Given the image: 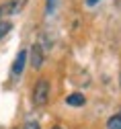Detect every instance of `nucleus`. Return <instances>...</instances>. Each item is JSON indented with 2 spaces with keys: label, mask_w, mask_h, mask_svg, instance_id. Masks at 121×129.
I'll list each match as a JSON object with an SVG mask.
<instances>
[{
  "label": "nucleus",
  "mask_w": 121,
  "mask_h": 129,
  "mask_svg": "<svg viewBox=\"0 0 121 129\" xmlns=\"http://www.w3.org/2000/svg\"><path fill=\"white\" fill-rule=\"evenodd\" d=\"M47 101H49V82L47 80H39L35 88H33V103L43 107Z\"/></svg>",
  "instance_id": "nucleus-1"
},
{
  "label": "nucleus",
  "mask_w": 121,
  "mask_h": 129,
  "mask_svg": "<svg viewBox=\"0 0 121 129\" xmlns=\"http://www.w3.org/2000/svg\"><path fill=\"white\" fill-rule=\"evenodd\" d=\"M25 59H27V51L23 49V51H19V55H16V59H14V63H12V68H10V78H12V80H16V78L23 74Z\"/></svg>",
  "instance_id": "nucleus-2"
},
{
  "label": "nucleus",
  "mask_w": 121,
  "mask_h": 129,
  "mask_svg": "<svg viewBox=\"0 0 121 129\" xmlns=\"http://www.w3.org/2000/svg\"><path fill=\"white\" fill-rule=\"evenodd\" d=\"M41 63H43V51H41V45L35 43V45L31 47V66L35 68V70H39Z\"/></svg>",
  "instance_id": "nucleus-3"
},
{
  "label": "nucleus",
  "mask_w": 121,
  "mask_h": 129,
  "mask_svg": "<svg viewBox=\"0 0 121 129\" xmlns=\"http://www.w3.org/2000/svg\"><path fill=\"white\" fill-rule=\"evenodd\" d=\"M29 2V0H8V14H19L23 12L25 4Z\"/></svg>",
  "instance_id": "nucleus-4"
},
{
  "label": "nucleus",
  "mask_w": 121,
  "mask_h": 129,
  "mask_svg": "<svg viewBox=\"0 0 121 129\" xmlns=\"http://www.w3.org/2000/svg\"><path fill=\"white\" fill-rule=\"evenodd\" d=\"M66 103L70 105V107H82L84 103H86V99H84V94H80V92H74V94H70L66 99Z\"/></svg>",
  "instance_id": "nucleus-5"
},
{
  "label": "nucleus",
  "mask_w": 121,
  "mask_h": 129,
  "mask_svg": "<svg viewBox=\"0 0 121 129\" xmlns=\"http://www.w3.org/2000/svg\"><path fill=\"white\" fill-rule=\"evenodd\" d=\"M107 129H121V119H119V115L109 117V121H107Z\"/></svg>",
  "instance_id": "nucleus-6"
},
{
  "label": "nucleus",
  "mask_w": 121,
  "mask_h": 129,
  "mask_svg": "<svg viewBox=\"0 0 121 129\" xmlns=\"http://www.w3.org/2000/svg\"><path fill=\"white\" fill-rule=\"evenodd\" d=\"M10 29H12V23L10 21H0V39H2L4 35H8Z\"/></svg>",
  "instance_id": "nucleus-7"
},
{
  "label": "nucleus",
  "mask_w": 121,
  "mask_h": 129,
  "mask_svg": "<svg viewBox=\"0 0 121 129\" xmlns=\"http://www.w3.org/2000/svg\"><path fill=\"white\" fill-rule=\"evenodd\" d=\"M8 14V2H4V4H0V21H4V17Z\"/></svg>",
  "instance_id": "nucleus-8"
},
{
  "label": "nucleus",
  "mask_w": 121,
  "mask_h": 129,
  "mask_svg": "<svg viewBox=\"0 0 121 129\" xmlns=\"http://www.w3.org/2000/svg\"><path fill=\"white\" fill-rule=\"evenodd\" d=\"M25 129H39V123H33V121H29V123L25 125Z\"/></svg>",
  "instance_id": "nucleus-9"
},
{
  "label": "nucleus",
  "mask_w": 121,
  "mask_h": 129,
  "mask_svg": "<svg viewBox=\"0 0 121 129\" xmlns=\"http://www.w3.org/2000/svg\"><path fill=\"white\" fill-rule=\"evenodd\" d=\"M54 4H56V0H47V12L54 10Z\"/></svg>",
  "instance_id": "nucleus-10"
},
{
  "label": "nucleus",
  "mask_w": 121,
  "mask_h": 129,
  "mask_svg": "<svg viewBox=\"0 0 121 129\" xmlns=\"http://www.w3.org/2000/svg\"><path fill=\"white\" fill-rule=\"evenodd\" d=\"M101 2V0H86V4H88V6H94V4H99Z\"/></svg>",
  "instance_id": "nucleus-11"
},
{
  "label": "nucleus",
  "mask_w": 121,
  "mask_h": 129,
  "mask_svg": "<svg viewBox=\"0 0 121 129\" xmlns=\"http://www.w3.org/2000/svg\"><path fill=\"white\" fill-rule=\"evenodd\" d=\"M119 84H121V72H119Z\"/></svg>",
  "instance_id": "nucleus-12"
},
{
  "label": "nucleus",
  "mask_w": 121,
  "mask_h": 129,
  "mask_svg": "<svg viewBox=\"0 0 121 129\" xmlns=\"http://www.w3.org/2000/svg\"><path fill=\"white\" fill-rule=\"evenodd\" d=\"M54 129H62V127H54Z\"/></svg>",
  "instance_id": "nucleus-13"
},
{
  "label": "nucleus",
  "mask_w": 121,
  "mask_h": 129,
  "mask_svg": "<svg viewBox=\"0 0 121 129\" xmlns=\"http://www.w3.org/2000/svg\"><path fill=\"white\" fill-rule=\"evenodd\" d=\"M119 119H121V113H119Z\"/></svg>",
  "instance_id": "nucleus-14"
}]
</instances>
